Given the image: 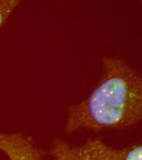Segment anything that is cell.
Wrapping results in <instances>:
<instances>
[{
  "label": "cell",
  "instance_id": "obj_5",
  "mask_svg": "<svg viewBox=\"0 0 142 160\" xmlns=\"http://www.w3.org/2000/svg\"></svg>",
  "mask_w": 142,
  "mask_h": 160
},
{
  "label": "cell",
  "instance_id": "obj_4",
  "mask_svg": "<svg viewBox=\"0 0 142 160\" xmlns=\"http://www.w3.org/2000/svg\"><path fill=\"white\" fill-rule=\"evenodd\" d=\"M21 0H0V27L9 19Z\"/></svg>",
  "mask_w": 142,
  "mask_h": 160
},
{
  "label": "cell",
  "instance_id": "obj_2",
  "mask_svg": "<svg viewBox=\"0 0 142 160\" xmlns=\"http://www.w3.org/2000/svg\"><path fill=\"white\" fill-rule=\"evenodd\" d=\"M50 152L58 160H142V145L116 148L99 139H89L79 146L56 139Z\"/></svg>",
  "mask_w": 142,
  "mask_h": 160
},
{
  "label": "cell",
  "instance_id": "obj_1",
  "mask_svg": "<svg viewBox=\"0 0 142 160\" xmlns=\"http://www.w3.org/2000/svg\"><path fill=\"white\" fill-rule=\"evenodd\" d=\"M142 123V76L121 59L104 57L99 83L91 94L68 108L65 131L95 132Z\"/></svg>",
  "mask_w": 142,
  "mask_h": 160
},
{
  "label": "cell",
  "instance_id": "obj_3",
  "mask_svg": "<svg viewBox=\"0 0 142 160\" xmlns=\"http://www.w3.org/2000/svg\"><path fill=\"white\" fill-rule=\"evenodd\" d=\"M0 151L13 160H42L45 157V152L38 148L31 138L21 133L7 134L1 131Z\"/></svg>",
  "mask_w": 142,
  "mask_h": 160
}]
</instances>
